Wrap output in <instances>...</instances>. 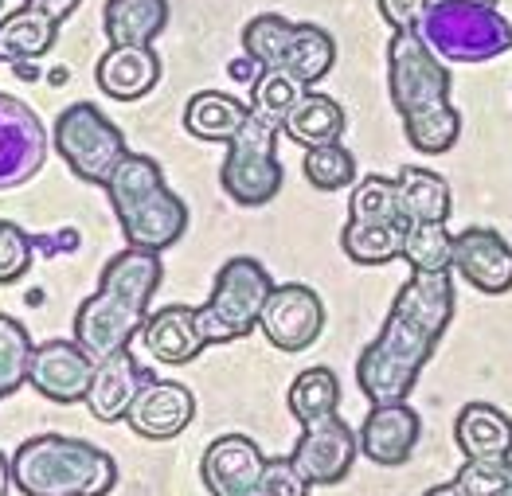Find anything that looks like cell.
Returning a JSON list of instances; mask_svg holds the SVG:
<instances>
[{
  "label": "cell",
  "instance_id": "8992f818",
  "mask_svg": "<svg viewBox=\"0 0 512 496\" xmlns=\"http://www.w3.org/2000/svg\"><path fill=\"white\" fill-rule=\"evenodd\" d=\"M278 129H282V122L251 110L243 129L227 141L219 184L239 207H266L282 192L286 172L278 161Z\"/></svg>",
  "mask_w": 512,
  "mask_h": 496
},
{
  "label": "cell",
  "instance_id": "2e32d148",
  "mask_svg": "<svg viewBox=\"0 0 512 496\" xmlns=\"http://www.w3.org/2000/svg\"><path fill=\"white\" fill-rule=\"evenodd\" d=\"M262 469H266V457H262V450H258L247 434H223V438H215L212 446L204 450V461H200L204 485H208L212 496L255 493L258 481H262Z\"/></svg>",
  "mask_w": 512,
  "mask_h": 496
},
{
  "label": "cell",
  "instance_id": "d6986e66",
  "mask_svg": "<svg viewBox=\"0 0 512 496\" xmlns=\"http://www.w3.org/2000/svg\"><path fill=\"white\" fill-rule=\"evenodd\" d=\"M141 340L149 348V356L157 364H169V368H180V364H192L208 340L200 332V321H196V309L192 305H165L157 313H149L145 329H141Z\"/></svg>",
  "mask_w": 512,
  "mask_h": 496
},
{
  "label": "cell",
  "instance_id": "484cf974",
  "mask_svg": "<svg viewBox=\"0 0 512 496\" xmlns=\"http://www.w3.org/2000/svg\"><path fill=\"white\" fill-rule=\"evenodd\" d=\"M395 184H399V207L411 223H446L450 219L454 196H450V184L434 168L407 165L395 176Z\"/></svg>",
  "mask_w": 512,
  "mask_h": 496
},
{
  "label": "cell",
  "instance_id": "74e56055",
  "mask_svg": "<svg viewBox=\"0 0 512 496\" xmlns=\"http://www.w3.org/2000/svg\"><path fill=\"white\" fill-rule=\"evenodd\" d=\"M454 485L462 496H512V457L505 461H470L458 469Z\"/></svg>",
  "mask_w": 512,
  "mask_h": 496
},
{
  "label": "cell",
  "instance_id": "3957f363",
  "mask_svg": "<svg viewBox=\"0 0 512 496\" xmlns=\"http://www.w3.org/2000/svg\"><path fill=\"white\" fill-rule=\"evenodd\" d=\"M12 481L24 496H106L118 485V465L83 438L36 434L12 457Z\"/></svg>",
  "mask_w": 512,
  "mask_h": 496
},
{
  "label": "cell",
  "instance_id": "d4e9b609",
  "mask_svg": "<svg viewBox=\"0 0 512 496\" xmlns=\"http://www.w3.org/2000/svg\"><path fill=\"white\" fill-rule=\"evenodd\" d=\"M344 125H348V118H344V106L337 98H329V94H321V90H305V98L286 114L282 133H286L290 141L305 145V149H317V145L341 141Z\"/></svg>",
  "mask_w": 512,
  "mask_h": 496
},
{
  "label": "cell",
  "instance_id": "60d3db41",
  "mask_svg": "<svg viewBox=\"0 0 512 496\" xmlns=\"http://www.w3.org/2000/svg\"><path fill=\"white\" fill-rule=\"evenodd\" d=\"M376 4H380V16H384V24L391 32L419 28L430 8V0H376Z\"/></svg>",
  "mask_w": 512,
  "mask_h": 496
},
{
  "label": "cell",
  "instance_id": "f6af8a7d",
  "mask_svg": "<svg viewBox=\"0 0 512 496\" xmlns=\"http://www.w3.org/2000/svg\"><path fill=\"white\" fill-rule=\"evenodd\" d=\"M423 496H462V489L450 481V485H434V489H427Z\"/></svg>",
  "mask_w": 512,
  "mask_h": 496
},
{
  "label": "cell",
  "instance_id": "7c38bea8",
  "mask_svg": "<svg viewBox=\"0 0 512 496\" xmlns=\"http://www.w3.org/2000/svg\"><path fill=\"white\" fill-rule=\"evenodd\" d=\"M47 153V133L32 106L0 94V188H16L36 176Z\"/></svg>",
  "mask_w": 512,
  "mask_h": 496
},
{
  "label": "cell",
  "instance_id": "9c48e42d",
  "mask_svg": "<svg viewBox=\"0 0 512 496\" xmlns=\"http://www.w3.org/2000/svg\"><path fill=\"white\" fill-rule=\"evenodd\" d=\"M258 329L278 352H305L325 329V301L317 297V290L301 282L274 286V293L262 305Z\"/></svg>",
  "mask_w": 512,
  "mask_h": 496
},
{
  "label": "cell",
  "instance_id": "ba28073f",
  "mask_svg": "<svg viewBox=\"0 0 512 496\" xmlns=\"http://www.w3.org/2000/svg\"><path fill=\"white\" fill-rule=\"evenodd\" d=\"M55 149L67 161V168L83 180V184H106L118 161L126 157V137L122 129L110 122L98 106L75 102L55 118Z\"/></svg>",
  "mask_w": 512,
  "mask_h": 496
},
{
  "label": "cell",
  "instance_id": "f1b7e54d",
  "mask_svg": "<svg viewBox=\"0 0 512 496\" xmlns=\"http://www.w3.org/2000/svg\"><path fill=\"white\" fill-rule=\"evenodd\" d=\"M337 63V43L325 28L317 24H294V36H290V47H286V59L282 67L290 75H298L305 86H317Z\"/></svg>",
  "mask_w": 512,
  "mask_h": 496
},
{
  "label": "cell",
  "instance_id": "f546056e",
  "mask_svg": "<svg viewBox=\"0 0 512 496\" xmlns=\"http://www.w3.org/2000/svg\"><path fill=\"white\" fill-rule=\"evenodd\" d=\"M341 411V379L333 368H305L290 383V414L301 426L325 422Z\"/></svg>",
  "mask_w": 512,
  "mask_h": 496
},
{
  "label": "cell",
  "instance_id": "30bf717a",
  "mask_svg": "<svg viewBox=\"0 0 512 496\" xmlns=\"http://www.w3.org/2000/svg\"><path fill=\"white\" fill-rule=\"evenodd\" d=\"M356 454H360V434L341 414H333L325 422L301 426V438L290 461L298 465L309 485H341L356 465Z\"/></svg>",
  "mask_w": 512,
  "mask_h": 496
},
{
  "label": "cell",
  "instance_id": "836d02e7",
  "mask_svg": "<svg viewBox=\"0 0 512 496\" xmlns=\"http://www.w3.org/2000/svg\"><path fill=\"white\" fill-rule=\"evenodd\" d=\"M32 336L16 317L0 313V399H8L16 387L28 383V368H32Z\"/></svg>",
  "mask_w": 512,
  "mask_h": 496
},
{
  "label": "cell",
  "instance_id": "9a60e30c",
  "mask_svg": "<svg viewBox=\"0 0 512 496\" xmlns=\"http://www.w3.org/2000/svg\"><path fill=\"white\" fill-rule=\"evenodd\" d=\"M192 414H196V399H192V391L184 383H176V379H149L137 391L126 422L133 434L165 442V438H176L192 422Z\"/></svg>",
  "mask_w": 512,
  "mask_h": 496
},
{
  "label": "cell",
  "instance_id": "4fadbf2b",
  "mask_svg": "<svg viewBox=\"0 0 512 496\" xmlns=\"http://www.w3.org/2000/svg\"><path fill=\"white\" fill-rule=\"evenodd\" d=\"M356 434H360V454L376 461V465L395 469V465H407L415 454V446L423 438V418L407 399L403 403H380V407L368 411Z\"/></svg>",
  "mask_w": 512,
  "mask_h": 496
},
{
  "label": "cell",
  "instance_id": "d6a6232c",
  "mask_svg": "<svg viewBox=\"0 0 512 496\" xmlns=\"http://www.w3.org/2000/svg\"><path fill=\"white\" fill-rule=\"evenodd\" d=\"M403 262L411 270H454V235L446 223H411L403 239Z\"/></svg>",
  "mask_w": 512,
  "mask_h": 496
},
{
  "label": "cell",
  "instance_id": "7402d4cb",
  "mask_svg": "<svg viewBox=\"0 0 512 496\" xmlns=\"http://www.w3.org/2000/svg\"><path fill=\"white\" fill-rule=\"evenodd\" d=\"M55 40H59V20L47 16L36 4H24L0 20V63L43 59V55H51Z\"/></svg>",
  "mask_w": 512,
  "mask_h": 496
},
{
  "label": "cell",
  "instance_id": "6da1fadb",
  "mask_svg": "<svg viewBox=\"0 0 512 496\" xmlns=\"http://www.w3.org/2000/svg\"><path fill=\"white\" fill-rule=\"evenodd\" d=\"M161 254L157 250L126 247L102 270L98 293L86 297L75 313V340L94 360H106L129 348V340L145 329L149 301L161 286Z\"/></svg>",
  "mask_w": 512,
  "mask_h": 496
},
{
  "label": "cell",
  "instance_id": "d590c367",
  "mask_svg": "<svg viewBox=\"0 0 512 496\" xmlns=\"http://www.w3.org/2000/svg\"><path fill=\"white\" fill-rule=\"evenodd\" d=\"M290 36H294V20H286L278 12H262L243 24V51L255 55L262 67H282Z\"/></svg>",
  "mask_w": 512,
  "mask_h": 496
},
{
  "label": "cell",
  "instance_id": "277c9868",
  "mask_svg": "<svg viewBox=\"0 0 512 496\" xmlns=\"http://www.w3.org/2000/svg\"><path fill=\"white\" fill-rule=\"evenodd\" d=\"M419 32L446 63H489L512 51V20L497 0H430Z\"/></svg>",
  "mask_w": 512,
  "mask_h": 496
},
{
  "label": "cell",
  "instance_id": "4dcf8cb0",
  "mask_svg": "<svg viewBox=\"0 0 512 496\" xmlns=\"http://www.w3.org/2000/svg\"><path fill=\"white\" fill-rule=\"evenodd\" d=\"M403 133H407L411 149H419V153H427V157H442V153H450V149L458 145V137H462V114H458L450 102H442V106H430L423 114L403 118Z\"/></svg>",
  "mask_w": 512,
  "mask_h": 496
},
{
  "label": "cell",
  "instance_id": "603a6c76",
  "mask_svg": "<svg viewBox=\"0 0 512 496\" xmlns=\"http://www.w3.org/2000/svg\"><path fill=\"white\" fill-rule=\"evenodd\" d=\"M419 375H423L419 368H407L403 360L387 356L376 340H372V344L360 352V360H356V383H360V391H364V399H368L372 407L411 399Z\"/></svg>",
  "mask_w": 512,
  "mask_h": 496
},
{
  "label": "cell",
  "instance_id": "1f68e13d",
  "mask_svg": "<svg viewBox=\"0 0 512 496\" xmlns=\"http://www.w3.org/2000/svg\"><path fill=\"white\" fill-rule=\"evenodd\" d=\"M348 219L360 223H411L399 207V184L391 176H364L352 184V200H348Z\"/></svg>",
  "mask_w": 512,
  "mask_h": 496
},
{
  "label": "cell",
  "instance_id": "4316f807",
  "mask_svg": "<svg viewBox=\"0 0 512 496\" xmlns=\"http://www.w3.org/2000/svg\"><path fill=\"white\" fill-rule=\"evenodd\" d=\"M102 24L110 43H153L169 24V0H106Z\"/></svg>",
  "mask_w": 512,
  "mask_h": 496
},
{
  "label": "cell",
  "instance_id": "f35d334b",
  "mask_svg": "<svg viewBox=\"0 0 512 496\" xmlns=\"http://www.w3.org/2000/svg\"><path fill=\"white\" fill-rule=\"evenodd\" d=\"M309 481L301 477V469L290 457H266L262 481H258V496H309Z\"/></svg>",
  "mask_w": 512,
  "mask_h": 496
},
{
  "label": "cell",
  "instance_id": "e575fe53",
  "mask_svg": "<svg viewBox=\"0 0 512 496\" xmlns=\"http://www.w3.org/2000/svg\"><path fill=\"white\" fill-rule=\"evenodd\" d=\"M309 86L301 83L298 75H290L286 67H266L262 79L251 86V110L274 118V122H286V114L305 98Z\"/></svg>",
  "mask_w": 512,
  "mask_h": 496
},
{
  "label": "cell",
  "instance_id": "44dd1931",
  "mask_svg": "<svg viewBox=\"0 0 512 496\" xmlns=\"http://www.w3.org/2000/svg\"><path fill=\"white\" fill-rule=\"evenodd\" d=\"M454 442L470 461H505L512 457V418L497 403L473 399L454 418Z\"/></svg>",
  "mask_w": 512,
  "mask_h": 496
},
{
  "label": "cell",
  "instance_id": "b9f144b4",
  "mask_svg": "<svg viewBox=\"0 0 512 496\" xmlns=\"http://www.w3.org/2000/svg\"><path fill=\"white\" fill-rule=\"evenodd\" d=\"M262 71H266V67L258 63L255 55H239V59L227 63V75H231L235 83H247V86H255L258 79H262Z\"/></svg>",
  "mask_w": 512,
  "mask_h": 496
},
{
  "label": "cell",
  "instance_id": "ee69618b",
  "mask_svg": "<svg viewBox=\"0 0 512 496\" xmlns=\"http://www.w3.org/2000/svg\"><path fill=\"white\" fill-rule=\"evenodd\" d=\"M8 485H16L12 481V461L0 454V496H8Z\"/></svg>",
  "mask_w": 512,
  "mask_h": 496
},
{
  "label": "cell",
  "instance_id": "ffe728a7",
  "mask_svg": "<svg viewBox=\"0 0 512 496\" xmlns=\"http://www.w3.org/2000/svg\"><path fill=\"white\" fill-rule=\"evenodd\" d=\"M153 375L141 372V364L129 356V348L98 360V372H94V383H90V395H86V407L98 422H118L126 418L137 391L149 383Z\"/></svg>",
  "mask_w": 512,
  "mask_h": 496
},
{
  "label": "cell",
  "instance_id": "83f0119b",
  "mask_svg": "<svg viewBox=\"0 0 512 496\" xmlns=\"http://www.w3.org/2000/svg\"><path fill=\"white\" fill-rule=\"evenodd\" d=\"M411 223H360L348 219L341 231V250L356 266H387L403 258V239Z\"/></svg>",
  "mask_w": 512,
  "mask_h": 496
},
{
  "label": "cell",
  "instance_id": "8fae6325",
  "mask_svg": "<svg viewBox=\"0 0 512 496\" xmlns=\"http://www.w3.org/2000/svg\"><path fill=\"white\" fill-rule=\"evenodd\" d=\"M98 360L79 340H43L32 352L28 383L51 403H86Z\"/></svg>",
  "mask_w": 512,
  "mask_h": 496
},
{
  "label": "cell",
  "instance_id": "cb8c5ba5",
  "mask_svg": "<svg viewBox=\"0 0 512 496\" xmlns=\"http://www.w3.org/2000/svg\"><path fill=\"white\" fill-rule=\"evenodd\" d=\"M247 118H251V106L227 90H200L184 106V129L200 141H219V145H227Z\"/></svg>",
  "mask_w": 512,
  "mask_h": 496
},
{
  "label": "cell",
  "instance_id": "5b68a950",
  "mask_svg": "<svg viewBox=\"0 0 512 496\" xmlns=\"http://www.w3.org/2000/svg\"><path fill=\"white\" fill-rule=\"evenodd\" d=\"M274 293V278L266 274V266L258 258H227L215 274L212 297L196 309V321L208 344H227V340H243L258 329L262 305Z\"/></svg>",
  "mask_w": 512,
  "mask_h": 496
},
{
  "label": "cell",
  "instance_id": "ab89813d",
  "mask_svg": "<svg viewBox=\"0 0 512 496\" xmlns=\"http://www.w3.org/2000/svg\"><path fill=\"white\" fill-rule=\"evenodd\" d=\"M28 266H32V243H28V235L16 223H4L0 219V286L4 282H16L20 274H28Z\"/></svg>",
  "mask_w": 512,
  "mask_h": 496
},
{
  "label": "cell",
  "instance_id": "7bdbcfd3",
  "mask_svg": "<svg viewBox=\"0 0 512 496\" xmlns=\"http://www.w3.org/2000/svg\"><path fill=\"white\" fill-rule=\"evenodd\" d=\"M28 4H36V8H43L47 16H55V20L63 24V20H67V16H71V12H75L83 0H28Z\"/></svg>",
  "mask_w": 512,
  "mask_h": 496
},
{
  "label": "cell",
  "instance_id": "7a4b0ae2",
  "mask_svg": "<svg viewBox=\"0 0 512 496\" xmlns=\"http://www.w3.org/2000/svg\"><path fill=\"white\" fill-rule=\"evenodd\" d=\"M110 207L122 223L126 247L141 250H169L188 231V207L172 192L161 176V165L145 153H126L110 180L102 184Z\"/></svg>",
  "mask_w": 512,
  "mask_h": 496
},
{
  "label": "cell",
  "instance_id": "bcb514c9",
  "mask_svg": "<svg viewBox=\"0 0 512 496\" xmlns=\"http://www.w3.org/2000/svg\"><path fill=\"white\" fill-rule=\"evenodd\" d=\"M243 496H258V489H255V493H243Z\"/></svg>",
  "mask_w": 512,
  "mask_h": 496
},
{
  "label": "cell",
  "instance_id": "8d00e7d4",
  "mask_svg": "<svg viewBox=\"0 0 512 496\" xmlns=\"http://www.w3.org/2000/svg\"><path fill=\"white\" fill-rule=\"evenodd\" d=\"M305 180L321 192H341L356 184V157L344 149L341 141L333 145H317V149H305Z\"/></svg>",
  "mask_w": 512,
  "mask_h": 496
},
{
  "label": "cell",
  "instance_id": "52a82bcc",
  "mask_svg": "<svg viewBox=\"0 0 512 496\" xmlns=\"http://www.w3.org/2000/svg\"><path fill=\"white\" fill-rule=\"evenodd\" d=\"M450 67L446 59L423 40L419 28L407 32H391L387 40V94L391 106L399 110V118L423 114L430 106L450 102Z\"/></svg>",
  "mask_w": 512,
  "mask_h": 496
},
{
  "label": "cell",
  "instance_id": "7dc6e473",
  "mask_svg": "<svg viewBox=\"0 0 512 496\" xmlns=\"http://www.w3.org/2000/svg\"><path fill=\"white\" fill-rule=\"evenodd\" d=\"M0 8H4V0H0Z\"/></svg>",
  "mask_w": 512,
  "mask_h": 496
},
{
  "label": "cell",
  "instance_id": "e0dca14e",
  "mask_svg": "<svg viewBox=\"0 0 512 496\" xmlns=\"http://www.w3.org/2000/svg\"><path fill=\"white\" fill-rule=\"evenodd\" d=\"M94 83L118 102H137L161 83V59L153 43H110L94 67Z\"/></svg>",
  "mask_w": 512,
  "mask_h": 496
},
{
  "label": "cell",
  "instance_id": "ac0fdd59",
  "mask_svg": "<svg viewBox=\"0 0 512 496\" xmlns=\"http://www.w3.org/2000/svg\"><path fill=\"white\" fill-rule=\"evenodd\" d=\"M391 309H399L403 317H411L415 325L442 340L454 321V270H415L399 286Z\"/></svg>",
  "mask_w": 512,
  "mask_h": 496
},
{
  "label": "cell",
  "instance_id": "5bb4252c",
  "mask_svg": "<svg viewBox=\"0 0 512 496\" xmlns=\"http://www.w3.org/2000/svg\"><path fill=\"white\" fill-rule=\"evenodd\" d=\"M454 274H462L477 293L501 297L512 290V247L493 227H466L454 235Z\"/></svg>",
  "mask_w": 512,
  "mask_h": 496
}]
</instances>
